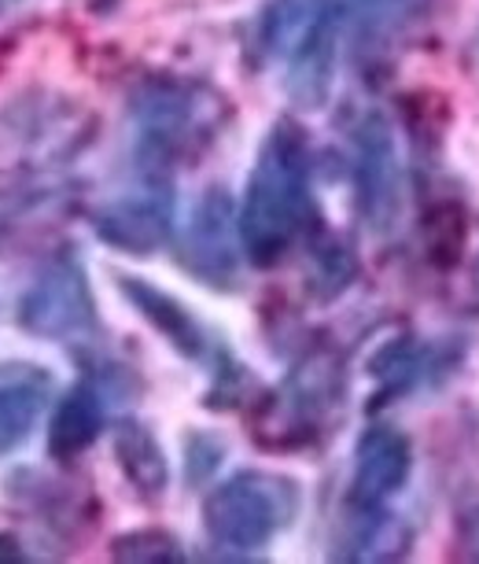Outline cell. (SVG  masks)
<instances>
[{
  "label": "cell",
  "instance_id": "6da1fadb",
  "mask_svg": "<svg viewBox=\"0 0 479 564\" xmlns=\"http://www.w3.org/2000/svg\"><path fill=\"white\" fill-rule=\"evenodd\" d=\"M311 221V141L292 119L273 122L254 155L240 204V237L251 265L270 270Z\"/></svg>",
  "mask_w": 479,
  "mask_h": 564
},
{
  "label": "cell",
  "instance_id": "7a4b0ae2",
  "mask_svg": "<svg viewBox=\"0 0 479 564\" xmlns=\"http://www.w3.org/2000/svg\"><path fill=\"white\" fill-rule=\"evenodd\" d=\"M303 491L292 476L240 468L229 480L210 487L204 498V531L210 546L248 557L265 550L300 517Z\"/></svg>",
  "mask_w": 479,
  "mask_h": 564
},
{
  "label": "cell",
  "instance_id": "3957f363",
  "mask_svg": "<svg viewBox=\"0 0 479 564\" xmlns=\"http://www.w3.org/2000/svg\"><path fill=\"white\" fill-rule=\"evenodd\" d=\"M15 325L26 336L52 339V344H78L100 333L96 295L78 254L63 251L45 262V270L19 295Z\"/></svg>",
  "mask_w": 479,
  "mask_h": 564
},
{
  "label": "cell",
  "instance_id": "277c9868",
  "mask_svg": "<svg viewBox=\"0 0 479 564\" xmlns=\"http://www.w3.org/2000/svg\"><path fill=\"white\" fill-rule=\"evenodd\" d=\"M137 122V170L141 174H170L177 155L196 144L207 126L199 89L181 82H148L133 97Z\"/></svg>",
  "mask_w": 479,
  "mask_h": 564
},
{
  "label": "cell",
  "instance_id": "5b68a950",
  "mask_svg": "<svg viewBox=\"0 0 479 564\" xmlns=\"http://www.w3.org/2000/svg\"><path fill=\"white\" fill-rule=\"evenodd\" d=\"M240 254H243V237H240V210L232 204L226 188H207L196 199L188 215V226L181 232V270L196 276L207 289H237L240 276Z\"/></svg>",
  "mask_w": 479,
  "mask_h": 564
},
{
  "label": "cell",
  "instance_id": "8992f818",
  "mask_svg": "<svg viewBox=\"0 0 479 564\" xmlns=\"http://www.w3.org/2000/svg\"><path fill=\"white\" fill-rule=\"evenodd\" d=\"M92 232L122 254H155L174 237L170 174H141V188L92 210Z\"/></svg>",
  "mask_w": 479,
  "mask_h": 564
},
{
  "label": "cell",
  "instance_id": "52a82bcc",
  "mask_svg": "<svg viewBox=\"0 0 479 564\" xmlns=\"http://www.w3.org/2000/svg\"><path fill=\"white\" fill-rule=\"evenodd\" d=\"M355 204L369 232H388L402 207V163L395 130L383 115H369L355 130Z\"/></svg>",
  "mask_w": 479,
  "mask_h": 564
},
{
  "label": "cell",
  "instance_id": "ba28073f",
  "mask_svg": "<svg viewBox=\"0 0 479 564\" xmlns=\"http://www.w3.org/2000/svg\"><path fill=\"white\" fill-rule=\"evenodd\" d=\"M413 473L410 435L391 424H369L355 443L347 509H383L406 487Z\"/></svg>",
  "mask_w": 479,
  "mask_h": 564
},
{
  "label": "cell",
  "instance_id": "9c48e42d",
  "mask_svg": "<svg viewBox=\"0 0 479 564\" xmlns=\"http://www.w3.org/2000/svg\"><path fill=\"white\" fill-rule=\"evenodd\" d=\"M56 395V377L48 366L30 358H0V457H12Z\"/></svg>",
  "mask_w": 479,
  "mask_h": 564
},
{
  "label": "cell",
  "instance_id": "30bf717a",
  "mask_svg": "<svg viewBox=\"0 0 479 564\" xmlns=\"http://www.w3.org/2000/svg\"><path fill=\"white\" fill-rule=\"evenodd\" d=\"M115 284H119L122 300L130 303L181 358L204 361L210 355V333L199 325V317L192 314L177 295H170L166 289H159V284L144 281V276H137V273H115Z\"/></svg>",
  "mask_w": 479,
  "mask_h": 564
},
{
  "label": "cell",
  "instance_id": "8fae6325",
  "mask_svg": "<svg viewBox=\"0 0 479 564\" xmlns=\"http://www.w3.org/2000/svg\"><path fill=\"white\" fill-rule=\"evenodd\" d=\"M104 421H108V402H104V384H96L92 377H81L78 384H70L52 406L48 417V457L56 462H74L89 446L100 440Z\"/></svg>",
  "mask_w": 479,
  "mask_h": 564
},
{
  "label": "cell",
  "instance_id": "7c38bea8",
  "mask_svg": "<svg viewBox=\"0 0 479 564\" xmlns=\"http://www.w3.org/2000/svg\"><path fill=\"white\" fill-rule=\"evenodd\" d=\"M111 446H115V462H119L122 476L130 480L133 491L148 498V502H159L170 484V465H166L163 443L155 440V432L148 429L144 421L126 417L115 424Z\"/></svg>",
  "mask_w": 479,
  "mask_h": 564
},
{
  "label": "cell",
  "instance_id": "4fadbf2b",
  "mask_svg": "<svg viewBox=\"0 0 479 564\" xmlns=\"http://www.w3.org/2000/svg\"><path fill=\"white\" fill-rule=\"evenodd\" d=\"M333 0H270L259 26L262 48L276 59H292L325 26Z\"/></svg>",
  "mask_w": 479,
  "mask_h": 564
},
{
  "label": "cell",
  "instance_id": "5bb4252c",
  "mask_svg": "<svg viewBox=\"0 0 479 564\" xmlns=\"http://www.w3.org/2000/svg\"><path fill=\"white\" fill-rule=\"evenodd\" d=\"M369 372L380 384V391H377L380 402L406 395V391H413L428 380V350L410 344V339H391V344H383L377 355H372Z\"/></svg>",
  "mask_w": 479,
  "mask_h": 564
},
{
  "label": "cell",
  "instance_id": "9a60e30c",
  "mask_svg": "<svg viewBox=\"0 0 479 564\" xmlns=\"http://www.w3.org/2000/svg\"><path fill=\"white\" fill-rule=\"evenodd\" d=\"M339 4H344L347 26H355V34L372 45L410 26L432 0H339Z\"/></svg>",
  "mask_w": 479,
  "mask_h": 564
},
{
  "label": "cell",
  "instance_id": "2e32d148",
  "mask_svg": "<svg viewBox=\"0 0 479 564\" xmlns=\"http://www.w3.org/2000/svg\"><path fill=\"white\" fill-rule=\"evenodd\" d=\"M111 557L130 564H163V561H185V550L163 528H137L111 542Z\"/></svg>",
  "mask_w": 479,
  "mask_h": 564
},
{
  "label": "cell",
  "instance_id": "e0dca14e",
  "mask_svg": "<svg viewBox=\"0 0 479 564\" xmlns=\"http://www.w3.org/2000/svg\"><path fill=\"white\" fill-rule=\"evenodd\" d=\"M221 457H226V443L210 432H188L185 435V476L188 484H207L218 473Z\"/></svg>",
  "mask_w": 479,
  "mask_h": 564
},
{
  "label": "cell",
  "instance_id": "ac0fdd59",
  "mask_svg": "<svg viewBox=\"0 0 479 564\" xmlns=\"http://www.w3.org/2000/svg\"><path fill=\"white\" fill-rule=\"evenodd\" d=\"M461 546H465L468 557L479 561V506L468 509L465 520H461Z\"/></svg>",
  "mask_w": 479,
  "mask_h": 564
},
{
  "label": "cell",
  "instance_id": "d6986e66",
  "mask_svg": "<svg viewBox=\"0 0 479 564\" xmlns=\"http://www.w3.org/2000/svg\"><path fill=\"white\" fill-rule=\"evenodd\" d=\"M8 561H26V550L19 546L15 535H8V531H0V564Z\"/></svg>",
  "mask_w": 479,
  "mask_h": 564
},
{
  "label": "cell",
  "instance_id": "ffe728a7",
  "mask_svg": "<svg viewBox=\"0 0 479 564\" xmlns=\"http://www.w3.org/2000/svg\"><path fill=\"white\" fill-rule=\"evenodd\" d=\"M472 56H476V67H479V30H476V37H472Z\"/></svg>",
  "mask_w": 479,
  "mask_h": 564
}]
</instances>
